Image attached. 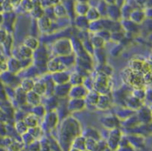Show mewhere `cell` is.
Here are the masks:
<instances>
[{
  "label": "cell",
  "mask_w": 152,
  "mask_h": 151,
  "mask_svg": "<svg viewBox=\"0 0 152 151\" xmlns=\"http://www.w3.org/2000/svg\"><path fill=\"white\" fill-rule=\"evenodd\" d=\"M26 102L32 107L40 104V96L34 93L33 90L26 93Z\"/></svg>",
  "instance_id": "obj_12"
},
{
  "label": "cell",
  "mask_w": 152,
  "mask_h": 151,
  "mask_svg": "<svg viewBox=\"0 0 152 151\" xmlns=\"http://www.w3.org/2000/svg\"><path fill=\"white\" fill-rule=\"evenodd\" d=\"M145 18V14L143 10L135 9L132 10L128 19H130L131 22L136 24V23H140L141 22H143Z\"/></svg>",
  "instance_id": "obj_8"
},
{
  "label": "cell",
  "mask_w": 152,
  "mask_h": 151,
  "mask_svg": "<svg viewBox=\"0 0 152 151\" xmlns=\"http://www.w3.org/2000/svg\"><path fill=\"white\" fill-rule=\"evenodd\" d=\"M106 14L110 18L111 20H119V18L121 17V8L115 4L107 5V12Z\"/></svg>",
  "instance_id": "obj_10"
},
{
  "label": "cell",
  "mask_w": 152,
  "mask_h": 151,
  "mask_svg": "<svg viewBox=\"0 0 152 151\" xmlns=\"http://www.w3.org/2000/svg\"><path fill=\"white\" fill-rule=\"evenodd\" d=\"M90 43H91V44H92V46H93V48H94V49H103L105 41L102 39L100 37H99L98 35L94 34V37H93V38H91V39H90Z\"/></svg>",
  "instance_id": "obj_24"
},
{
  "label": "cell",
  "mask_w": 152,
  "mask_h": 151,
  "mask_svg": "<svg viewBox=\"0 0 152 151\" xmlns=\"http://www.w3.org/2000/svg\"><path fill=\"white\" fill-rule=\"evenodd\" d=\"M51 80H53V82L55 83L56 85H63V84H66V83H69V74H68L66 72H64V71L56 72V73L52 74Z\"/></svg>",
  "instance_id": "obj_7"
},
{
  "label": "cell",
  "mask_w": 152,
  "mask_h": 151,
  "mask_svg": "<svg viewBox=\"0 0 152 151\" xmlns=\"http://www.w3.org/2000/svg\"><path fill=\"white\" fill-rule=\"evenodd\" d=\"M140 120H145V122H146V120H148V121L151 120V111L150 110H146V109H143L140 110Z\"/></svg>",
  "instance_id": "obj_33"
},
{
  "label": "cell",
  "mask_w": 152,
  "mask_h": 151,
  "mask_svg": "<svg viewBox=\"0 0 152 151\" xmlns=\"http://www.w3.org/2000/svg\"><path fill=\"white\" fill-rule=\"evenodd\" d=\"M46 68L49 72H51L53 74L56 73V72L63 71L65 69V67L63 65L59 58H54V59L49 61L48 63L46 64Z\"/></svg>",
  "instance_id": "obj_6"
},
{
  "label": "cell",
  "mask_w": 152,
  "mask_h": 151,
  "mask_svg": "<svg viewBox=\"0 0 152 151\" xmlns=\"http://www.w3.org/2000/svg\"><path fill=\"white\" fill-rule=\"evenodd\" d=\"M45 123L48 128H54L58 122V116L54 112H49L48 114H45Z\"/></svg>",
  "instance_id": "obj_16"
},
{
  "label": "cell",
  "mask_w": 152,
  "mask_h": 151,
  "mask_svg": "<svg viewBox=\"0 0 152 151\" xmlns=\"http://www.w3.org/2000/svg\"><path fill=\"white\" fill-rule=\"evenodd\" d=\"M88 93V89L84 85H77V86H71L69 96L70 98H81L84 99Z\"/></svg>",
  "instance_id": "obj_3"
},
{
  "label": "cell",
  "mask_w": 152,
  "mask_h": 151,
  "mask_svg": "<svg viewBox=\"0 0 152 151\" xmlns=\"http://www.w3.org/2000/svg\"><path fill=\"white\" fill-rule=\"evenodd\" d=\"M12 60H10V64H9V66H12L11 68H9V69L11 70V71L13 72V73H16V72H18L20 70V69L22 68L21 66V63H20V61H18V59L17 58H11Z\"/></svg>",
  "instance_id": "obj_32"
},
{
  "label": "cell",
  "mask_w": 152,
  "mask_h": 151,
  "mask_svg": "<svg viewBox=\"0 0 152 151\" xmlns=\"http://www.w3.org/2000/svg\"><path fill=\"white\" fill-rule=\"evenodd\" d=\"M0 151H7V150H5L4 148H3V147L0 146Z\"/></svg>",
  "instance_id": "obj_36"
},
{
  "label": "cell",
  "mask_w": 152,
  "mask_h": 151,
  "mask_svg": "<svg viewBox=\"0 0 152 151\" xmlns=\"http://www.w3.org/2000/svg\"><path fill=\"white\" fill-rule=\"evenodd\" d=\"M108 83H109V80H108V76L105 74H103L101 73H99L96 79L94 80V86L96 92H98L99 94H106V89L108 88Z\"/></svg>",
  "instance_id": "obj_2"
},
{
  "label": "cell",
  "mask_w": 152,
  "mask_h": 151,
  "mask_svg": "<svg viewBox=\"0 0 152 151\" xmlns=\"http://www.w3.org/2000/svg\"><path fill=\"white\" fill-rule=\"evenodd\" d=\"M85 102L81 98H70L68 103V110L69 112H78L85 107Z\"/></svg>",
  "instance_id": "obj_4"
},
{
  "label": "cell",
  "mask_w": 152,
  "mask_h": 151,
  "mask_svg": "<svg viewBox=\"0 0 152 151\" xmlns=\"http://www.w3.org/2000/svg\"><path fill=\"white\" fill-rule=\"evenodd\" d=\"M18 54L21 57L20 60H22V59H24V58H31L32 56H33V52L34 51H32L31 49H29L26 46H24V45L23 44L18 49Z\"/></svg>",
  "instance_id": "obj_22"
},
{
  "label": "cell",
  "mask_w": 152,
  "mask_h": 151,
  "mask_svg": "<svg viewBox=\"0 0 152 151\" xmlns=\"http://www.w3.org/2000/svg\"><path fill=\"white\" fill-rule=\"evenodd\" d=\"M69 151H80V150H76V149H74V148H72L71 147V149H70Z\"/></svg>",
  "instance_id": "obj_35"
},
{
  "label": "cell",
  "mask_w": 152,
  "mask_h": 151,
  "mask_svg": "<svg viewBox=\"0 0 152 151\" xmlns=\"http://www.w3.org/2000/svg\"><path fill=\"white\" fill-rule=\"evenodd\" d=\"M121 141V132L117 129H112L109 137V146L111 149H115Z\"/></svg>",
  "instance_id": "obj_9"
},
{
  "label": "cell",
  "mask_w": 152,
  "mask_h": 151,
  "mask_svg": "<svg viewBox=\"0 0 152 151\" xmlns=\"http://www.w3.org/2000/svg\"><path fill=\"white\" fill-rule=\"evenodd\" d=\"M85 18H87V20L89 22H95L99 20L100 18V14L99 13L98 10L96 9V8H91L90 7V9L88 10V12L85 14Z\"/></svg>",
  "instance_id": "obj_17"
},
{
  "label": "cell",
  "mask_w": 152,
  "mask_h": 151,
  "mask_svg": "<svg viewBox=\"0 0 152 151\" xmlns=\"http://www.w3.org/2000/svg\"><path fill=\"white\" fill-rule=\"evenodd\" d=\"M111 104V99L110 98V96L107 94H99L98 102L96 104L95 106L101 110L107 109L110 107Z\"/></svg>",
  "instance_id": "obj_11"
},
{
  "label": "cell",
  "mask_w": 152,
  "mask_h": 151,
  "mask_svg": "<svg viewBox=\"0 0 152 151\" xmlns=\"http://www.w3.org/2000/svg\"><path fill=\"white\" fill-rule=\"evenodd\" d=\"M75 22L76 25L80 28H83V29H85V28H88L90 26V22L87 20L85 16H79L76 18Z\"/></svg>",
  "instance_id": "obj_30"
},
{
  "label": "cell",
  "mask_w": 152,
  "mask_h": 151,
  "mask_svg": "<svg viewBox=\"0 0 152 151\" xmlns=\"http://www.w3.org/2000/svg\"><path fill=\"white\" fill-rule=\"evenodd\" d=\"M90 9V5L87 2H77V4L75 5V11L79 14V16H85L86 13Z\"/></svg>",
  "instance_id": "obj_15"
},
{
  "label": "cell",
  "mask_w": 152,
  "mask_h": 151,
  "mask_svg": "<svg viewBox=\"0 0 152 151\" xmlns=\"http://www.w3.org/2000/svg\"><path fill=\"white\" fill-rule=\"evenodd\" d=\"M33 91L37 93V94H39V96L45 94L46 93V85H45V83H43V82H40V81L39 82H34Z\"/></svg>",
  "instance_id": "obj_25"
},
{
  "label": "cell",
  "mask_w": 152,
  "mask_h": 151,
  "mask_svg": "<svg viewBox=\"0 0 152 151\" xmlns=\"http://www.w3.org/2000/svg\"><path fill=\"white\" fill-rule=\"evenodd\" d=\"M23 122L25 123V125H27L28 129L36 127V126H38V124H39L38 117L34 115V114H32V113L25 115L24 119H23Z\"/></svg>",
  "instance_id": "obj_18"
},
{
  "label": "cell",
  "mask_w": 152,
  "mask_h": 151,
  "mask_svg": "<svg viewBox=\"0 0 152 151\" xmlns=\"http://www.w3.org/2000/svg\"><path fill=\"white\" fill-rule=\"evenodd\" d=\"M34 85V80H32L31 79H25L22 81L20 87H21V89L23 92L28 93V92H30L33 90Z\"/></svg>",
  "instance_id": "obj_23"
},
{
  "label": "cell",
  "mask_w": 152,
  "mask_h": 151,
  "mask_svg": "<svg viewBox=\"0 0 152 151\" xmlns=\"http://www.w3.org/2000/svg\"><path fill=\"white\" fill-rule=\"evenodd\" d=\"M53 10H54V16L59 17V18L64 17L67 13H66V9H65V6L62 4H58V3L53 7Z\"/></svg>",
  "instance_id": "obj_26"
},
{
  "label": "cell",
  "mask_w": 152,
  "mask_h": 151,
  "mask_svg": "<svg viewBox=\"0 0 152 151\" xmlns=\"http://www.w3.org/2000/svg\"><path fill=\"white\" fill-rule=\"evenodd\" d=\"M70 88H71V85L69 83L63 84V85H56L54 86V92L57 97L63 98L69 95Z\"/></svg>",
  "instance_id": "obj_5"
},
{
  "label": "cell",
  "mask_w": 152,
  "mask_h": 151,
  "mask_svg": "<svg viewBox=\"0 0 152 151\" xmlns=\"http://www.w3.org/2000/svg\"><path fill=\"white\" fill-rule=\"evenodd\" d=\"M32 114H34V115L37 116L38 118L39 117H43L46 114V109H45V107H44L41 104L39 105H36L34 107H32Z\"/></svg>",
  "instance_id": "obj_28"
},
{
  "label": "cell",
  "mask_w": 152,
  "mask_h": 151,
  "mask_svg": "<svg viewBox=\"0 0 152 151\" xmlns=\"http://www.w3.org/2000/svg\"><path fill=\"white\" fill-rule=\"evenodd\" d=\"M85 142L86 139L83 136H77L72 141V148L76 149L78 150L82 151L85 150Z\"/></svg>",
  "instance_id": "obj_19"
},
{
  "label": "cell",
  "mask_w": 152,
  "mask_h": 151,
  "mask_svg": "<svg viewBox=\"0 0 152 151\" xmlns=\"http://www.w3.org/2000/svg\"><path fill=\"white\" fill-rule=\"evenodd\" d=\"M99 97V93L96 91H90L88 92L85 98H84L85 100V104H90V105H94L95 106L96 104L98 102Z\"/></svg>",
  "instance_id": "obj_14"
},
{
  "label": "cell",
  "mask_w": 152,
  "mask_h": 151,
  "mask_svg": "<svg viewBox=\"0 0 152 151\" xmlns=\"http://www.w3.org/2000/svg\"><path fill=\"white\" fill-rule=\"evenodd\" d=\"M45 10L41 7V5H33V9L31 10V14L34 18L39 19L45 15Z\"/></svg>",
  "instance_id": "obj_27"
},
{
  "label": "cell",
  "mask_w": 152,
  "mask_h": 151,
  "mask_svg": "<svg viewBox=\"0 0 152 151\" xmlns=\"http://www.w3.org/2000/svg\"><path fill=\"white\" fill-rule=\"evenodd\" d=\"M83 83H84V78L80 74H79L77 72L69 74V84L71 85V86L83 85Z\"/></svg>",
  "instance_id": "obj_20"
},
{
  "label": "cell",
  "mask_w": 152,
  "mask_h": 151,
  "mask_svg": "<svg viewBox=\"0 0 152 151\" xmlns=\"http://www.w3.org/2000/svg\"><path fill=\"white\" fill-rule=\"evenodd\" d=\"M23 45L29 49H31L32 51H34L39 48V42L34 36H27L23 40Z\"/></svg>",
  "instance_id": "obj_13"
},
{
  "label": "cell",
  "mask_w": 152,
  "mask_h": 151,
  "mask_svg": "<svg viewBox=\"0 0 152 151\" xmlns=\"http://www.w3.org/2000/svg\"><path fill=\"white\" fill-rule=\"evenodd\" d=\"M6 39H7L6 32L4 30H0V43H4Z\"/></svg>",
  "instance_id": "obj_34"
},
{
  "label": "cell",
  "mask_w": 152,
  "mask_h": 151,
  "mask_svg": "<svg viewBox=\"0 0 152 151\" xmlns=\"http://www.w3.org/2000/svg\"><path fill=\"white\" fill-rule=\"evenodd\" d=\"M38 26L41 31H47L51 27V20L44 15L42 18L38 19Z\"/></svg>",
  "instance_id": "obj_21"
},
{
  "label": "cell",
  "mask_w": 152,
  "mask_h": 151,
  "mask_svg": "<svg viewBox=\"0 0 152 151\" xmlns=\"http://www.w3.org/2000/svg\"><path fill=\"white\" fill-rule=\"evenodd\" d=\"M54 49L57 54L62 55V56H67L71 53L72 43L67 39L60 40L54 44Z\"/></svg>",
  "instance_id": "obj_1"
},
{
  "label": "cell",
  "mask_w": 152,
  "mask_h": 151,
  "mask_svg": "<svg viewBox=\"0 0 152 151\" xmlns=\"http://www.w3.org/2000/svg\"><path fill=\"white\" fill-rule=\"evenodd\" d=\"M117 120L116 118H114V117H106L105 118V120H104V127L106 126L108 128H110V129H114L116 128L117 126Z\"/></svg>",
  "instance_id": "obj_31"
},
{
  "label": "cell",
  "mask_w": 152,
  "mask_h": 151,
  "mask_svg": "<svg viewBox=\"0 0 152 151\" xmlns=\"http://www.w3.org/2000/svg\"><path fill=\"white\" fill-rule=\"evenodd\" d=\"M15 129L19 134L23 135V134L27 133L28 128L27 127V125H25V123L23 122V120H19L15 125Z\"/></svg>",
  "instance_id": "obj_29"
}]
</instances>
